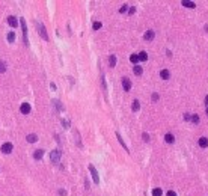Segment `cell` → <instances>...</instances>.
<instances>
[{"mask_svg": "<svg viewBox=\"0 0 208 196\" xmlns=\"http://www.w3.org/2000/svg\"><path fill=\"white\" fill-rule=\"evenodd\" d=\"M89 172H91V175H92L94 183H95V184L100 183V175H98V172H97V169H95V166H94V165H89Z\"/></svg>", "mask_w": 208, "mask_h": 196, "instance_id": "obj_4", "label": "cell"}, {"mask_svg": "<svg viewBox=\"0 0 208 196\" xmlns=\"http://www.w3.org/2000/svg\"><path fill=\"white\" fill-rule=\"evenodd\" d=\"M163 195V190L161 189H154L152 190V196H161Z\"/></svg>", "mask_w": 208, "mask_h": 196, "instance_id": "obj_24", "label": "cell"}, {"mask_svg": "<svg viewBox=\"0 0 208 196\" xmlns=\"http://www.w3.org/2000/svg\"><path fill=\"white\" fill-rule=\"evenodd\" d=\"M154 36H155L154 30H146V32H145V35H143V39L149 42V41H152V39H154Z\"/></svg>", "mask_w": 208, "mask_h": 196, "instance_id": "obj_9", "label": "cell"}, {"mask_svg": "<svg viewBox=\"0 0 208 196\" xmlns=\"http://www.w3.org/2000/svg\"><path fill=\"white\" fill-rule=\"evenodd\" d=\"M109 63H110L112 68L116 67V56H115V55H110V56H109Z\"/></svg>", "mask_w": 208, "mask_h": 196, "instance_id": "obj_19", "label": "cell"}, {"mask_svg": "<svg viewBox=\"0 0 208 196\" xmlns=\"http://www.w3.org/2000/svg\"><path fill=\"white\" fill-rule=\"evenodd\" d=\"M205 104L208 106V95H207V97H205Z\"/></svg>", "mask_w": 208, "mask_h": 196, "instance_id": "obj_38", "label": "cell"}, {"mask_svg": "<svg viewBox=\"0 0 208 196\" xmlns=\"http://www.w3.org/2000/svg\"><path fill=\"white\" fill-rule=\"evenodd\" d=\"M18 23H20V26H21V30H23V41H24L26 45H29V38H27V24H26V20L21 18Z\"/></svg>", "mask_w": 208, "mask_h": 196, "instance_id": "obj_1", "label": "cell"}, {"mask_svg": "<svg viewBox=\"0 0 208 196\" xmlns=\"http://www.w3.org/2000/svg\"><path fill=\"white\" fill-rule=\"evenodd\" d=\"M35 26L38 27V32H39V35L45 39V41H48V33H47V30H45V26L41 23V21H35Z\"/></svg>", "mask_w": 208, "mask_h": 196, "instance_id": "obj_2", "label": "cell"}, {"mask_svg": "<svg viewBox=\"0 0 208 196\" xmlns=\"http://www.w3.org/2000/svg\"><path fill=\"white\" fill-rule=\"evenodd\" d=\"M30 104L29 103H23V104L20 106V112L23 113V115H27V113H30Z\"/></svg>", "mask_w": 208, "mask_h": 196, "instance_id": "obj_7", "label": "cell"}, {"mask_svg": "<svg viewBox=\"0 0 208 196\" xmlns=\"http://www.w3.org/2000/svg\"><path fill=\"white\" fill-rule=\"evenodd\" d=\"M26 140L29 142V143H35V142L38 140V136H36V134H33V133H30V134H27Z\"/></svg>", "mask_w": 208, "mask_h": 196, "instance_id": "obj_12", "label": "cell"}, {"mask_svg": "<svg viewBox=\"0 0 208 196\" xmlns=\"http://www.w3.org/2000/svg\"><path fill=\"white\" fill-rule=\"evenodd\" d=\"M133 73H134L136 75H142L143 69H142V67H140V65H134V67H133Z\"/></svg>", "mask_w": 208, "mask_h": 196, "instance_id": "obj_16", "label": "cell"}, {"mask_svg": "<svg viewBox=\"0 0 208 196\" xmlns=\"http://www.w3.org/2000/svg\"><path fill=\"white\" fill-rule=\"evenodd\" d=\"M151 98H152V101H158L160 97H158V94H152V97H151Z\"/></svg>", "mask_w": 208, "mask_h": 196, "instance_id": "obj_34", "label": "cell"}, {"mask_svg": "<svg viewBox=\"0 0 208 196\" xmlns=\"http://www.w3.org/2000/svg\"><path fill=\"white\" fill-rule=\"evenodd\" d=\"M166 196H177V193H175L173 190H169V192L166 193Z\"/></svg>", "mask_w": 208, "mask_h": 196, "instance_id": "obj_33", "label": "cell"}, {"mask_svg": "<svg viewBox=\"0 0 208 196\" xmlns=\"http://www.w3.org/2000/svg\"><path fill=\"white\" fill-rule=\"evenodd\" d=\"M191 119V115L190 113H184V121H190Z\"/></svg>", "mask_w": 208, "mask_h": 196, "instance_id": "obj_32", "label": "cell"}, {"mask_svg": "<svg viewBox=\"0 0 208 196\" xmlns=\"http://www.w3.org/2000/svg\"><path fill=\"white\" fill-rule=\"evenodd\" d=\"M190 121H191V122H193V124H199V116H198V115H193V116H191V119H190Z\"/></svg>", "mask_w": 208, "mask_h": 196, "instance_id": "obj_29", "label": "cell"}, {"mask_svg": "<svg viewBox=\"0 0 208 196\" xmlns=\"http://www.w3.org/2000/svg\"><path fill=\"white\" fill-rule=\"evenodd\" d=\"M139 62H146L148 61V55H146V51H140L139 53Z\"/></svg>", "mask_w": 208, "mask_h": 196, "instance_id": "obj_17", "label": "cell"}, {"mask_svg": "<svg viewBox=\"0 0 208 196\" xmlns=\"http://www.w3.org/2000/svg\"><path fill=\"white\" fill-rule=\"evenodd\" d=\"M142 137H143V140H145V142H149V134H148V133H143Z\"/></svg>", "mask_w": 208, "mask_h": 196, "instance_id": "obj_31", "label": "cell"}, {"mask_svg": "<svg viewBox=\"0 0 208 196\" xmlns=\"http://www.w3.org/2000/svg\"><path fill=\"white\" fill-rule=\"evenodd\" d=\"M101 23H100V21H95V23H94V26H92V27H94V30H98V29H101Z\"/></svg>", "mask_w": 208, "mask_h": 196, "instance_id": "obj_28", "label": "cell"}, {"mask_svg": "<svg viewBox=\"0 0 208 196\" xmlns=\"http://www.w3.org/2000/svg\"><path fill=\"white\" fill-rule=\"evenodd\" d=\"M160 77L163 80H167L169 77H171V73H169V69H161L160 71Z\"/></svg>", "mask_w": 208, "mask_h": 196, "instance_id": "obj_13", "label": "cell"}, {"mask_svg": "<svg viewBox=\"0 0 208 196\" xmlns=\"http://www.w3.org/2000/svg\"><path fill=\"white\" fill-rule=\"evenodd\" d=\"M101 85H103V91L106 92V91H107V86H106V79H104L103 74H101Z\"/></svg>", "mask_w": 208, "mask_h": 196, "instance_id": "obj_27", "label": "cell"}, {"mask_svg": "<svg viewBox=\"0 0 208 196\" xmlns=\"http://www.w3.org/2000/svg\"><path fill=\"white\" fill-rule=\"evenodd\" d=\"M199 146L201 148H207L208 146V139L207 137H199Z\"/></svg>", "mask_w": 208, "mask_h": 196, "instance_id": "obj_15", "label": "cell"}, {"mask_svg": "<svg viewBox=\"0 0 208 196\" xmlns=\"http://www.w3.org/2000/svg\"><path fill=\"white\" fill-rule=\"evenodd\" d=\"M122 88L125 92L131 91V81H130L128 77H122Z\"/></svg>", "mask_w": 208, "mask_h": 196, "instance_id": "obj_6", "label": "cell"}, {"mask_svg": "<svg viewBox=\"0 0 208 196\" xmlns=\"http://www.w3.org/2000/svg\"><path fill=\"white\" fill-rule=\"evenodd\" d=\"M127 11H128V5H127V3H125V5H122V6L119 8V12H121V14L127 12Z\"/></svg>", "mask_w": 208, "mask_h": 196, "instance_id": "obj_26", "label": "cell"}, {"mask_svg": "<svg viewBox=\"0 0 208 196\" xmlns=\"http://www.w3.org/2000/svg\"><path fill=\"white\" fill-rule=\"evenodd\" d=\"M116 137H118V142H119V143H121V145H122V148H124V149H125V151H127V153H130V149H128V146H127V145H125V142H124V139H122V137H121V134H119V133H116Z\"/></svg>", "mask_w": 208, "mask_h": 196, "instance_id": "obj_11", "label": "cell"}, {"mask_svg": "<svg viewBox=\"0 0 208 196\" xmlns=\"http://www.w3.org/2000/svg\"><path fill=\"white\" fill-rule=\"evenodd\" d=\"M50 86H51V89H53V91H56V85L53 83V81H51V85H50Z\"/></svg>", "mask_w": 208, "mask_h": 196, "instance_id": "obj_37", "label": "cell"}, {"mask_svg": "<svg viewBox=\"0 0 208 196\" xmlns=\"http://www.w3.org/2000/svg\"><path fill=\"white\" fill-rule=\"evenodd\" d=\"M59 195H62V196H65V195H67V192H65V190H59Z\"/></svg>", "mask_w": 208, "mask_h": 196, "instance_id": "obj_36", "label": "cell"}, {"mask_svg": "<svg viewBox=\"0 0 208 196\" xmlns=\"http://www.w3.org/2000/svg\"><path fill=\"white\" fill-rule=\"evenodd\" d=\"M12 149H14V145L11 143V142L3 143V145H2V148H0V151H2L3 154H11V153H12Z\"/></svg>", "mask_w": 208, "mask_h": 196, "instance_id": "obj_5", "label": "cell"}, {"mask_svg": "<svg viewBox=\"0 0 208 196\" xmlns=\"http://www.w3.org/2000/svg\"><path fill=\"white\" fill-rule=\"evenodd\" d=\"M131 109H133V112H139L140 110V103H139V100H134V101H133Z\"/></svg>", "mask_w": 208, "mask_h": 196, "instance_id": "obj_18", "label": "cell"}, {"mask_svg": "<svg viewBox=\"0 0 208 196\" xmlns=\"http://www.w3.org/2000/svg\"><path fill=\"white\" fill-rule=\"evenodd\" d=\"M130 62H131L133 65H137V63H139V56L137 55H131L130 56Z\"/></svg>", "mask_w": 208, "mask_h": 196, "instance_id": "obj_22", "label": "cell"}, {"mask_svg": "<svg viewBox=\"0 0 208 196\" xmlns=\"http://www.w3.org/2000/svg\"><path fill=\"white\" fill-rule=\"evenodd\" d=\"M5 71H6V63L0 61V74H3Z\"/></svg>", "mask_w": 208, "mask_h": 196, "instance_id": "obj_25", "label": "cell"}, {"mask_svg": "<svg viewBox=\"0 0 208 196\" xmlns=\"http://www.w3.org/2000/svg\"><path fill=\"white\" fill-rule=\"evenodd\" d=\"M207 116H208V107H207Z\"/></svg>", "mask_w": 208, "mask_h": 196, "instance_id": "obj_39", "label": "cell"}, {"mask_svg": "<svg viewBox=\"0 0 208 196\" xmlns=\"http://www.w3.org/2000/svg\"><path fill=\"white\" fill-rule=\"evenodd\" d=\"M61 157H62V151L61 149H54V151L50 153V160H51L53 163H57V161L61 160Z\"/></svg>", "mask_w": 208, "mask_h": 196, "instance_id": "obj_3", "label": "cell"}, {"mask_svg": "<svg viewBox=\"0 0 208 196\" xmlns=\"http://www.w3.org/2000/svg\"><path fill=\"white\" fill-rule=\"evenodd\" d=\"M6 38H8V41H9V42H14V41H15V33H14V32H9Z\"/></svg>", "mask_w": 208, "mask_h": 196, "instance_id": "obj_23", "label": "cell"}, {"mask_svg": "<svg viewBox=\"0 0 208 196\" xmlns=\"http://www.w3.org/2000/svg\"><path fill=\"white\" fill-rule=\"evenodd\" d=\"M62 124H63L65 128H69V121H68V119H62Z\"/></svg>", "mask_w": 208, "mask_h": 196, "instance_id": "obj_30", "label": "cell"}, {"mask_svg": "<svg viewBox=\"0 0 208 196\" xmlns=\"http://www.w3.org/2000/svg\"><path fill=\"white\" fill-rule=\"evenodd\" d=\"M134 12H136V8H134V6H133V8H130V9H128V14H130V15H133Z\"/></svg>", "mask_w": 208, "mask_h": 196, "instance_id": "obj_35", "label": "cell"}, {"mask_svg": "<svg viewBox=\"0 0 208 196\" xmlns=\"http://www.w3.org/2000/svg\"><path fill=\"white\" fill-rule=\"evenodd\" d=\"M53 104L56 106V109H57L59 112H62V110H63V106H62V103L59 101V100H53Z\"/></svg>", "mask_w": 208, "mask_h": 196, "instance_id": "obj_21", "label": "cell"}, {"mask_svg": "<svg viewBox=\"0 0 208 196\" xmlns=\"http://www.w3.org/2000/svg\"><path fill=\"white\" fill-rule=\"evenodd\" d=\"M165 140L167 142V143H173V142H175V137H173L172 133H167V134L165 136Z\"/></svg>", "mask_w": 208, "mask_h": 196, "instance_id": "obj_20", "label": "cell"}, {"mask_svg": "<svg viewBox=\"0 0 208 196\" xmlns=\"http://www.w3.org/2000/svg\"><path fill=\"white\" fill-rule=\"evenodd\" d=\"M181 3H183V6H185V8H191V9H193V8L196 6V3H195V2H190V0H183Z\"/></svg>", "mask_w": 208, "mask_h": 196, "instance_id": "obj_14", "label": "cell"}, {"mask_svg": "<svg viewBox=\"0 0 208 196\" xmlns=\"http://www.w3.org/2000/svg\"><path fill=\"white\" fill-rule=\"evenodd\" d=\"M42 157H44V149H36L33 153V159L35 160H41Z\"/></svg>", "mask_w": 208, "mask_h": 196, "instance_id": "obj_10", "label": "cell"}, {"mask_svg": "<svg viewBox=\"0 0 208 196\" xmlns=\"http://www.w3.org/2000/svg\"><path fill=\"white\" fill-rule=\"evenodd\" d=\"M8 24L11 26L12 29H15L20 23H18V20H17V17H12V15H11V17H8Z\"/></svg>", "mask_w": 208, "mask_h": 196, "instance_id": "obj_8", "label": "cell"}]
</instances>
